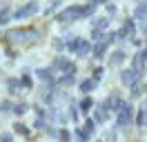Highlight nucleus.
<instances>
[{
  "instance_id": "nucleus-1",
  "label": "nucleus",
  "mask_w": 147,
  "mask_h": 142,
  "mask_svg": "<svg viewBox=\"0 0 147 142\" xmlns=\"http://www.w3.org/2000/svg\"><path fill=\"white\" fill-rule=\"evenodd\" d=\"M40 40V29L34 25H25L18 29H9L5 33H0V42L2 44H13L18 49H29Z\"/></svg>"
},
{
  "instance_id": "nucleus-2",
  "label": "nucleus",
  "mask_w": 147,
  "mask_h": 142,
  "mask_svg": "<svg viewBox=\"0 0 147 142\" xmlns=\"http://www.w3.org/2000/svg\"><path fill=\"white\" fill-rule=\"evenodd\" d=\"M98 13V7L92 5V2H85V5H69V7H63L60 11H56V16H51L56 20V25L60 27H69L78 20H89L92 16Z\"/></svg>"
},
{
  "instance_id": "nucleus-3",
  "label": "nucleus",
  "mask_w": 147,
  "mask_h": 142,
  "mask_svg": "<svg viewBox=\"0 0 147 142\" xmlns=\"http://www.w3.org/2000/svg\"><path fill=\"white\" fill-rule=\"evenodd\" d=\"M134 120H136V107L131 100H125V104L114 113V127L118 131H129L134 127Z\"/></svg>"
},
{
  "instance_id": "nucleus-4",
  "label": "nucleus",
  "mask_w": 147,
  "mask_h": 142,
  "mask_svg": "<svg viewBox=\"0 0 147 142\" xmlns=\"http://www.w3.org/2000/svg\"><path fill=\"white\" fill-rule=\"evenodd\" d=\"M67 38V53H74L76 58H89L92 56V40L83 36H65Z\"/></svg>"
},
{
  "instance_id": "nucleus-5",
  "label": "nucleus",
  "mask_w": 147,
  "mask_h": 142,
  "mask_svg": "<svg viewBox=\"0 0 147 142\" xmlns=\"http://www.w3.org/2000/svg\"><path fill=\"white\" fill-rule=\"evenodd\" d=\"M38 13H40V2H38V0H27V2H22L18 9H13L11 20L25 22V20H31L34 16H38Z\"/></svg>"
},
{
  "instance_id": "nucleus-6",
  "label": "nucleus",
  "mask_w": 147,
  "mask_h": 142,
  "mask_svg": "<svg viewBox=\"0 0 147 142\" xmlns=\"http://www.w3.org/2000/svg\"><path fill=\"white\" fill-rule=\"evenodd\" d=\"M145 78V71H138L134 64H129V67H125V69H120V84L125 89L129 87H134L138 80H143Z\"/></svg>"
},
{
  "instance_id": "nucleus-7",
  "label": "nucleus",
  "mask_w": 147,
  "mask_h": 142,
  "mask_svg": "<svg viewBox=\"0 0 147 142\" xmlns=\"http://www.w3.org/2000/svg\"><path fill=\"white\" fill-rule=\"evenodd\" d=\"M136 33H138V22H136V20H134L131 16H129V18H125V20L120 22V27L116 29L118 42H123V40H129V38H134Z\"/></svg>"
},
{
  "instance_id": "nucleus-8",
  "label": "nucleus",
  "mask_w": 147,
  "mask_h": 142,
  "mask_svg": "<svg viewBox=\"0 0 147 142\" xmlns=\"http://www.w3.org/2000/svg\"><path fill=\"white\" fill-rule=\"evenodd\" d=\"M51 69L56 71V73H63V71H71V69H78L76 67V62L67 56V53H56L54 60H51V64H49Z\"/></svg>"
},
{
  "instance_id": "nucleus-9",
  "label": "nucleus",
  "mask_w": 147,
  "mask_h": 142,
  "mask_svg": "<svg viewBox=\"0 0 147 142\" xmlns=\"http://www.w3.org/2000/svg\"><path fill=\"white\" fill-rule=\"evenodd\" d=\"M125 62H127V51H125L123 47L109 49V53H107V64H109L111 69H120Z\"/></svg>"
},
{
  "instance_id": "nucleus-10",
  "label": "nucleus",
  "mask_w": 147,
  "mask_h": 142,
  "mask_svg": "<svg viewBox=\"0 0 147 142\" xmlns=\"http://www.w3.org/2000/svg\"><path fill=\"white\" fill-rule=\"evenodd\" d=\"M111 49V44L102 38V40H98V42H92V60L96 62H102V60H107V53H109Z\"/></svg>"
},
{
  "instance_id": "nucleus-11",
  "label": "nucleus",
  "mask_w": 147,
  "mask_h": 142,
  "mask_svg": "<svg viewBox=\"0 0 147 142\" xmlns=\"http://www.w3.org/2000/svg\"><path fill=\"white\" fill-rule=\"evenodd\" d=\"M76 71H78V69H71V71H63V73H58V76H56V87L69 89V87H74V84H78Z\"/></svg>"
},
{
  "instance_id": "nucleus-12",
  "label": "nucleus",
  "mask_w": 147,
  "mask_h": 142,
  "mask_svg": "<svg viewBox=\"0 0 147 142\" xmlns=\"http://www.w3.org/2000/svg\"><path fill=\"white\" fill-rule=\"evenodd\" d=\"M34 76H36L38 82H42V84H56V73L51 67H38L36 71H34Z\"/></svg>"
},
{
  "instance_id": "nucleus-13",
  "label": "nucleus",
  "mask_w": 147,
  "mask_h": 142,
  "mask_svg": "<svg viewBox=\"0 0 147 142\" xmlns=\"http://www.w3.org/2000/svg\"><path fill=\"white\" fill-rule=\"evenodd\" d=\"M109 115H111V113H109V109L105 107V102H96V107L92 109V118L98 122V127L109 122Z\"/></svg>"
},
{
  "instance_id": "nucleus-14",
  "label": "nucleus",
  "mask_w": 147,
  "mask_h": 142,
  "mask_svg": "<svg viewBox=\"0 0 147 142\" xmlns=\"http://www.w3.org/2000/svg\"><path fill=\"white\" fill-rule=\"evenodd\" d=\"M134 127L138 131H147V98L143 100V104L136 107V120H134Z\"/></svg>"
},
{
  "instance_id": "nucleus-15",
  "label": "nucleus",
  "mask_w": 147,
  "mask_h": 142,
  "mask_svg": "<svg viewBox=\"0 0 147 142\" xmlns=\"http://www.w3.org/2000/svg\"><path fill=\"white\" fill-rule=\"evenodd\" d=\"M131 18L136 20L138 25H140V22H147V0H136V7L131 11Z\"/></svg>"
},
{
  "instance_id": "nucleus-16",
  "label": "nucleus",
  "mask_w": 147,
  "mask_h": 142,
  "mask_svg": "<svg viewBox=\"0 0 147 142\" xmlns=\"http://www.w3.org/2000/svg\"><path fill=\"white\" fill-rule=\"evenodd\" d=\"M11 131L16 133V135H20L22 140H29V138L34 135V129H31L29 124H25L22 120H18V122H13V124H11Z\"/></svg>"
},
{
  "instance_id": "nucleus-17",
  "label": "nucleus",
  "mask_w": 147,
  "mask_h": 142,
  "mask_svg": "<svg viewBox=\"0 0 147 142\" xmlns=\"http://www.w3.org/2000/svg\"><path fill=\"white\" fill-rule=\"evenodd\" d=\"M94 107H96L94 96H92V93H83V98L78 100V109H80V113H83V115H89Z\"/></svg>"
},
{
  "instance_id": "nucleus-18",
  "label": "nucleus",
  "mask_w": 147,
  "mask_h": 142,
  "mask_svg": "<svg viewBox=\"0 0 147 142\" xmlns=\"http://www.w3.org/2000/svg\"><path fill=\"white\" fill-rule=\"evenodd\" d=\"M111 20H114V18L107 16V13H102V16L96 13V16L89 18V27H92V29H109V22H111Z\"/></svg>"
},
{
  "instance_id": "nucleus-19",
  "label": "nucleus",
  "mask_w": 147,
  "mask_h": 142,
  "mask_svg": "<svg viewBox=\"0 0 147 142\" xmlns=\"http://www.w3.org/2000/svg\"><path fill=\"white\" fill-rule=\"evenodd\" d=\"M102 102H105V107L109 109V113H111V115H114V113H116V111L120 109V107L125 104V100H123L118 93H111V96H107L105 100H102Z\"/></svg>"
},
{
  "instance_id": "nucleus-20",
  "label": "nucleus",
  "mask_w": 147,
  "mask_h": 142,
  "mask_svg": "<svg viewBox=\"0 0 147 142\" xmlns=\"http://www.w3.org/2000/svg\"><path fill=\"white\" fill-rule=\"evenodd\" d=\"M5 84H7V93H9L11 98L13 96H20L25 89H22V84H20V78L18 76H11V78L5 80Z\"/></svg>"
},
{
  "instance_id": "nucleus-21",
  "label": "nucleus",
  "mask_w": 147,
  "mask_h": 142,
  "mask_svg": "<svg viewBox=\"0 0 147 142\" xmlns=\"http://www.w3.org/2000/svg\"><path fill=\"white\" fill-rule=\"evenodd\" d=\"M18 78H20V84H22V89H25V91H31V89L36 87V76H34L29 69H22Z\"/></svg>"
},
{
  "instance_id": "nucleus-22",
  "label": "nucleus",
  "mask_w": 147,
  "mask_h": 142,
  "mask_svg": "<svg viewBox=\"0 0 147 142\" xmlns=\"http://www.w3.org/2000/svg\"><path fill=\"white\" fill-rule=\"evenodd\" d=\"M145 93H147V82H145V78L138 80L134 87H129V100H138V98H143Z\"/></svg>"
},
{
  "instance_id": "nucleus-23",
  "label": "nucleus",
  "mask_w": 147,
  "mask_h": 142,
  "mask_svg": "<svg viewBox=\"0 0 147 142\" xmlns=\"http://www.w3.org/2000/svg\"><path fill=\"white\" fill-rule=\"evenodd\" d=\"M67 115H69V122L74 124H80L83 120V113H80V109H78V102H69V107H67Z\"/></svg>"
},
{
  "instance_id": "nucleus-24",
  "label": "nucleus",
  "mask_w": 147,
  "mask_h": 142,
  "mask_svg": "<svg viewBox=\"0 0 147 142\" xmlns=\"http://www.w3.org/2000/svg\"><path fill=\"white\" fill-rule=\"evenodd\" d=\"M29 111H31V104H29V102H25V100H18V102H13V111H11V115L22 118V115H27Z\"/></svg>"
},
{
  "instance_id": "nucleus-25",
  "label": "nucleus",
  "mask_w": 147,
  "mask_h": 142,
  "mask_svg": "<svg viewBox=\"0 0 147 142\" xmlns=\"http://www.w3.org/2000/svg\"><path fill=\"white\" fill-rule=\"evenodd\" d=\"M96 87H98V82H96L92 76L78 82V89H80V93H94V91H96Z\"/></svg>"
},
{
  "instance_id": "nucleus-26",
  "label": "nucleus",
  "mask_w": 147,
  "mask_h": 142,
  "mask_svg": "<svg viewBox=\"0 0 147 142\" xmlns=\"http://www.w3.org/2000/svg\"><path fill=\"white\" fill-rule=\"evenodd\" d=\"M51 49H54L56 53H67V38L54 36V38H51Z\"/></svg>"
},
{
  "instance_id": "nucleus-27",
  "label": "nucleus",
  "mask_w": 147,
  "mask_h": 142,
  "mask_svg": "<svg viewBox=\"0 0 147 142\" xmlns=\"http://www.w3.org/2000/svg\"><path fill=\"white\" fill-rule=\"evenodd\" d=\"M80 127H83L85 131H87V133H89V135L94 138V135H96V129H98V122H96V120L92 118V113H89V115H87V118L83 120V122H80Z\"/></svg>"
},
{
  "instance_id": "nucleus-28",
  "label": "nucleus",
  "mask_w": 147,
  "mask_h": 142,
  "mask_svg": "<svg viewBox=\"0 0 147 142\" xmlns=\"http://www.w3.org/2000/svg\"><path fill=\"white\" fill-rule=\"evenodd\" d=\"M63 9V0H49V5H47L45 9H42V16L47 18H51L56 13V11H60Z\"/></svg>"
},
{
  "instance_id": "nucleus-29",
  "label": "nucleus",
  "mask_w": 147,
  "mask_h": 142,
  "mask_svg": "<svg viewBox=\"0 0 147 142\" xmlns=\"http://www.w3.org/2000/svg\"><path fill=\"white\" fill-rule=\"evenodd\" d=\"M11 13H13V9H11L9 5H2V7H0V27H5V25L11 22Z\"/></svg>"
},
{
  "instance_id": "nucleus-30",
  "label": "nucleus",
  "mask_w": 147,
  "mask_h": 142,
  "mask_svg": "<svg viewBox=\"0 0 147 142\" xmlns=\"http://www.w3.org/2000/svg\"><path fill=\"white\" fill-rule=\"evenodd\" d=\"M47 124H49V120L47 118H42V115H36V120H34V124H31V129L36 133H45Z\"/></svg>"
},
{
  "instance_id": "nucleus-31",
  "label": "nucleus",
  "mask_w": 147,
  "mask_h": 142,
  "mask_svg": "<svg viewBox=\"0 0 147 142\" xmlns=\"http://www.w3.org/2000/svg\"><path fill=\"white\" fill-rule=\"evenodd\" d=\"M74 138H76V140H83V142L85 140H92V135L85 131L80 124H74Z\"/></svg>"
},
{
  "instance_id": "nucleus-32",
  "label": "nucleus",
  "mask_w": 147,
  "mask_h": 142,
  "mask_svg": "<svg viewBox=\"0 0 147 142\" xmlns=\"http://www.w3.org/2000/svg\"><path fill=\"white\" fill-rule=\"evenodd\" d=\"M11 111H13V100H11V98H5V100L0 102V113L11 115Z\"/></svg>"
},
{
  "instance_id": "nucleus-33",
  "label": "nucleus",
  "mask_w": 147,
  "mask_h": 142,
  "mask_svg": "<svg viewBox=\"0 0 147 142\" xmlns=\"http://www.w3.org/2000/svg\"><path fill=\"white\" fill-rule=\"evenodd\" d=\"M105 33H107V29H92V27H89V40H92V42L102 40V38H105Z\"/></svg>"
},
{
  "instance_id": "nucleus-34",
  "label": "nucleus",
  "mask_w": 147,
  "mask_h": 142,
  "mask_svg": "<svg viewBox=\"0 0 147 142\" xmlns=\"http://www.w3.org/2000/svg\"><path fill=\"white\" fill-rule=\"evenodd\" d=\"M92 78L96 80L98 84H100V80L105 78V67H102V64H96V67L92 69Z\"/></svg>"
},
{
  "instance_id": "nucleus-35",
  "label": "nucleus",
  "mask_w": 147,
  "mask_h": 142,
  "mask_svg": "<svg viewBox=\"0 0 147 142\" xmlns=\"http://www.w3.org/2000/svg\"><path fill=\"white\" fill-rule=\"evenodd\" d=\"M5 56H7L9 60H16V58L20 56L18 47H13V44H5Z\"/></svg>"
},
{
  "instance_id": "nucleus-36",
  "label": "nucleus",
  "mask_w": 147,
  "mask_h": 142,
  "mask_svg": "<svg viewBox=\"0 0 147 142\" xmlns=\"http://www.w3.org/2000/svg\"><path fill=\"white\" fill-rule=\"evenodd\" d=\"M31 111H34L36 115H42V118H47V109L42 107V102H40V104H38V102H36V104H31Z\"/></svg>"
},
{
  "instance_id": "nucleus-37",
  "label": "nucleus",
  "mask_w": 147,
  "mask_h": 142,
  "mask_svg": "<svg viewBox=\"0 0 147 142\" xmlns=\"http://www.w3.org/2000/svg\"><path fill=\"white\" fill-rule=\"evenodd\" d=\"M134 56H136L138 60H143V62H147V40H145V44H143V47H140V49H138V51L134 53Z\"/></svg>"
},
{
  "instance_id": "nucleus-38",
  "label": "nucleus",
  "mask_w": 147,
  "mask_h": 142,
  "mask_svg": "<svg viewBox=\"0 0 147 142\" xmlns=\"http://www.w3.org/2000/svg\"><path fill=\"white\" fill-rule=\"evenodd\" d=\"M105 13H107V16H111V18H116V13H118V7H116L114 2H107V5H105Z\"/></svg>"
},
{
  "instance_id": "nucleus-39",
  "label": "nucleus",
  "mask_w": 147,
  "mask_h": 142,
  "mask_svg": "<svg viewBox=\"0 0 147 142\" xmlns=\"http://www.w3.org/2000/svg\"><path fill=\"white\" fill-rule=\"evenodd\" d=\"M129 42H131V47L140 49V47L145 44V38H143V36H140V38H138V36H134V38H129Z\"/></svg>"
},
{
  "instance_id": "nucleus-40",
  "label": "nucleus",
  "mask_w": 147,
  "mask_h": 142,
  "mask_svg": "<svg viewBox=\"0 0 147 142\" xmlns=\"http://www.w3.org/2000/svg\"><path fill=\"white\" fill-rule=\"evenodd\" d=\"M13 135H16L13 131H5V133L0 131V140H5V142H11V140H13Z\"/></svg>"
},
{
  "instance_id": "nucleus-41",
  "label": "nucleus",
  "mask_w": 147,
  "mask_h": 142,
  "mask_svg": "<svg viewBox=\"0 0 147 142\" xmlns=\"http://www.w3.org/2000/svg\"><path fill=\"white\" fill-rule=\"evenodd\" d=\"M138 31H140V36L147 40V22H140V27H138Z\"/></svg>"
},
{
  "instance_id": "nucleus-42",
  "label": "nucleus",
  "mask_w": 147,
  "mask_h": 142,
  "mask_svg": "<svg viewBox=\"0 0 147 142\" xmlns=\"http://www.w3.org/2000/svg\"><path fill=\"white\" fill-rule=\"evenodd\" d=\"M92 5H96V7H105L107 2H111V0H89Z\"/></svg>"
},
{
  "instance_id": "nucleus-43",
  "label": "nucleus",
  "mask_w": 147,
  "mask_h": 142,
  "mask_svg": "<svg viewBox=\"0 0 147 142\" xmlns=\"http://www.w3.org/2000/svg\"><path fill=\"white\" fill-rule=\"evenodd\" d=\"M0 82H2V69H0Z\"/></svg>"
},
{
  "instance_id": "nucleus-44",
  "label": "nucleus",
  "mask_w": 147,
  "mask_h": 142,
  "mask_svg": "<svg viewBox=\"0 0 147 142\" xmlns=\"http://www.w3.org/2000/svg\"><path fill=\"white\" fill-rule=\"evenodd\" d=\"M134 2H136V0H134Z\"/></svg>"
}]
</instances>
